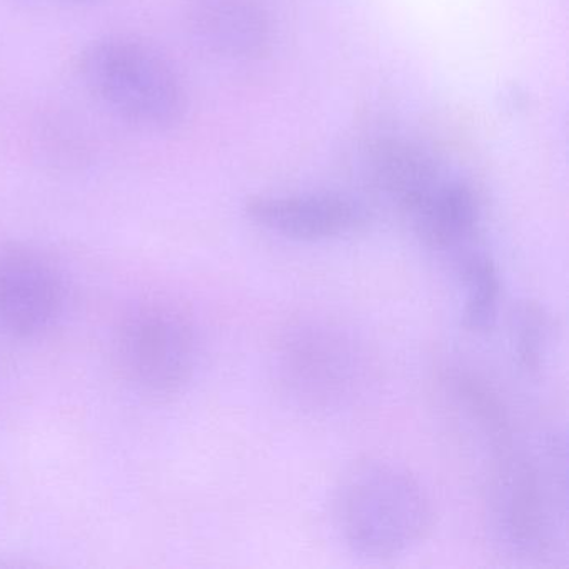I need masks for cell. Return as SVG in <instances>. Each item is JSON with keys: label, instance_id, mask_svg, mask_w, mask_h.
<instances>
[{"label": "cell", "instance_id": "cell-1", "mask_svg": "<svg viewBox=\"0 0 569 569\" xmlns=\"http://www.w3.org/2000/svg\"><path fill=\"white\" fill-rule=\"evenodd\" d=\"M566 446L555 432L511 436L491 451L489 525L516 558L545 561L568 541Z\"/></svg>", "mask_w": 569, "mask_h": 569}, {"label": "cell", "instance_id": "cell-2", "mask_svg": "<svg viewBox=\"0 0 569 569\" xmlns=\"http://www.w3.org/2000/svg\"><path fill=\"white\" fill-rule=\"evenodd\" d=\"M335 521L345 545L369 559L411 551L432 528V502L411 471L381 458L352 462L335 491Z\"/></svg>", "mask_w": 569, "mask_h": 569}, {"label": "cell", "instance_id": "cell-3", "mask_svg": "<svg viewBox=\"0 0 569 569\" xmlns=\"http://www.w3.org/2000/svg\"><path fill=\"white\" fill-rule=\"evenodd\" d=\"M79 78L114 118L142 131L174 128L186 112V89L172 62L134 36H106L79 56Z\"/></svg>", "mask_w": 569, "mask_h": 569}, {"label": "cell", "instance_id": "cell-4", "mask_svg": "<svg viewBox=\"0 0 569 569\" xmlns=\"http://www.w3.org/2000/svg\"><path fill=\"white\" fill-rule=\"evenodd\" d=\"M122 378L142 395L168 398L188 386L198 365V336L182 309L148 301L122 318L114 339Z\"/></svg>", "mask_w": 569, "mask_h": 569}, {"label": "cell", "instance_id": "cell-5", "mask_svg": "<svg viewBox=\"0 0 569 569\" xmlns=\"http://www.w3.org/2000/svg\"><path fill=\"white\" fill-rule=\"evenodd\" d=\"M279 381L292 399L309 409H338L368 381V358L345 329L301 322L288 329L276 351Z\"/></svg>", "mask_w": 569, "mask_h": 569}, {"label": "cell", "instance_id": "cell-6", "mask_svg": "<svg viewBox=\"0 0 569 569\" xmlns=\"http://www.w3.org/2000/svg\"><path fill=\"white\" fill-rule=\"evenodd\" d=\"M64 276L41 249L0 244V331L18 339L51 331L64 315Z\"/></svg>", "mask_w": 569, "mask_h": 569}, {"label": "cell", "instance_id": "cell-7", "mask_svg": "<svg viewBox=\"0 0 569 569\" xmlns=\"http://www.w3.org/2000/svg\"><path fill=\"white\" fill-rule=\"evenodd\" d=\"M244 214L271 234L305 242L351 238L371 222L361 201L336 192L254 196L246 201Z\"/></svg>", "mask_w": 569, "mask_h": 569}, {"label": "cell", "instance_id": "cell-8", "mask_svg": "<svg viewBox=\"0 0 569 569\" xmlns=\"http://www.w3.org/2000/svg\"><path fill=\"white\" fill-rule=\"evenodd\" d=\"M186 19L199 48L228 61L261 58L271 44L262 0H186Z\"/></svg>", "mask_w": 569, "mask_h": 569}, {"label": "cell", "instance_id": "cell-9", "mask_svg": "<svg viewBox=\"0 0 569 569\" xmlns=\"http://www.w3.org/2000/svg\"><path fill=\"white\" fill-rule=\"evenodd\" d=\"M419 241L442 254L456 256L475 244L482 219V204L475 186L446 174L409 212Z\"/></svg>", "mask_w": 569, "mask_h": 569}, {"label": "cell", "instance_id": "cell-10", "mask_svg": "<svg viewBox=\"0 0 569 569\" xmlns=\"http://www.w3.org/2000/svg\"><path fill=\"white\" fill-rule=\"evenodd\" d=\"M366 162L372 188L406 218L446 176L435 156L405 138L372 142Z\"/></svg>", "mask_w": 569, "mask_h": 569}, {"label": "cell", "instance_id": "cell-11", "mask_svg": "<svg viewBox=\"0 0 569 569\" xmlns=\"http://www.w3.org/2000/svg\"><path fill=\"white\" fill-rule=\"evenodd\" d=\"M452 258L459 282L465 289L462 326L472 335H485L498 321L502 295L501 272L495 259L475 246Z\"/></svg>", "mask_w": 569, "mask_h": 569}, {"label": "cell", "instance_id": "cell-12", "mask_svg": "<svg viewBox=\"0 0 569 569\" xmlns=\"http://www.w3.org/2000/svg\"><path fill=\"white\" fill-rule=\"evenodd\" d=\"M509 338L519 369L538 376L551 348L552 322L546 309L535 301L518 302L509 316Z\"/></svg>", "mask_w": 569, "mask_h": 569}, {"label": "cell", "instance_id": "cell-13", "mask_svg": "<svg viewBox=\"0 0 569 569\" xmlns=\"http://www.w3.org/2000/svg\"><path fill=\"white\" fill-rule=\"evenodd\" d=\"M54 2L66 6V8H88V6L96 4L99 0H54Z\"/></svg>", "mask_w": 569, "mask_h": 569}]
</instances>
